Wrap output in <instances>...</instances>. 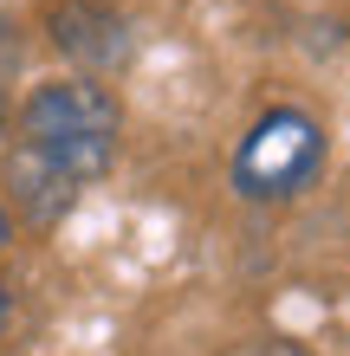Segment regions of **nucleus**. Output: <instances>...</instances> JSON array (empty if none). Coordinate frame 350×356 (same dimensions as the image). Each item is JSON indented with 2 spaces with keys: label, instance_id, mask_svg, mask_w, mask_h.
<instances>
[{
  "label": "nucleus",
  "instance_id": "obj_6",
  "mask_svg": "<svg viewBox=\"0 0 350 356\" xmlns=\"http://www.w3.org/2000/svg\"><path fill=\"white\" fill-rule=\"evenodd\" d=\"M260 356H305V350H292V343H266Z\"/></svg>",
  "mask_w": 350,
  "mask_h": 356
},
{
  "label": "nucleus",
  "instance_id": "obj_7",
  "mask_svg": "<svg viewBox=\"0 0 350 356\" xmlns=\"http://www.w3.org/2000/svg\"><path fill=\"white\" fill-rule=\"evenodd\" d=\"M7 234H13V214H7V201H0V246H7Z\"/></svg>",
  "mask_w": 350,
  "mask_h": 356
},
{
  "label": "nucleus",
  "instance_id": "obj_5",
  "mask_svg": "<svg viewBox=\"0 0 350 356\" xmlns=\"http://www.w3.org/2000/svg\"><path fill=\"white\" fill-rule=\"evenodd\" d=\"M7 318H13V298H7V285H0V337H7Z\"/></svg>",
  "mask_w": 350,
  "mask_h": 356
},
{
  "label": "nucleus",
  "instance_id": "obj_8",
  "mask_svg": "<svg viewBox=\"0 0 350 356\" xmlns=\"http://www.w3.org/2000/svg\"><path fill=\"white\" fill-rule=\"evenodd\" d=\"M0 117H7V85H0Z\"/></svg>",
  "mask_w": 350,
  "mask_h": 356
},
{
  "label": "nucleus",
  "instance_id": "obj_3",
  "mask_svg": "<svg viewBox=\"0 0 350 356\" xmlns=\"http://www.w3.org/2000/svg\"><path fill=\"white\" fill-rule=\"evenodd\" d=\"M52 46L85 72H117L130 58V19L104 0H65V7H52Z\"/></svg>",
  "mask_w": 350,
  "mask_h": 356
},
{
  "label": "nucleus",
  "instance_id": "obj_1",
  "mask_svg": "<svg viewBox=\"0 0 350 356\" xmlns=\"http://www.w3.org/2000/svg\"><path fill=\"white\" fill-rule=\"evenodd\" d=\"M117 130H123V111L97 78H58L19 104V156H33L39 169H52L72 188L111 169Z\"/></svg>",
  "mask_w": 350,
  "mask_h": 356
},
{
  "label": "nucleus",
  "instance_id": "obj_4",
  "mask_svg": "<svg viewBox=\"0 0 350 356\" xmlns=\"http://www.w3.org/2000/svg\"><path fill=\"white\" fill-rule=\"evenodd\" d=\"M7 195L19 201V214H26L33 227H52V220H58V214L72 207V195H78V188H72V181H58L52 169H39L33 156H19V149H13V169H7ZM7 195H0V201H7Z\"/></svg>",
  "mask_w": 350,
  "mask_h": 356
},
{
  "label": "nucleus",
  "instance_id": "obj_2",
  "mask_svg": "<svg viewBox=\"0 0 350 356\" xmlns=\"http://www.w3.org/2000/svg\"><path fill=\"white\" fill-rule=\"evenodd\" d=\"M324 169V130L299 104H273L234 149V188L246 201H292Z\"/></svg>",
  "mask_w": 350,
  "mask_h": 356
}]
</instances>
